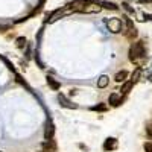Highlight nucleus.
Returning a JSON list of instances; mask_svg holds the SVG:
<instances>
[{
    "instance_id": "f257e3e1",
    "label": "nucleus",
    "mask_w": 152,
    "mask_h": 152,
    "mask_svg": "<svg viewBox=\"0 0 152 152\" xmlns=\"http://www.w3.org/2000/svg\"><path fill=\"white\" fill-rule=\"evenodd\" d=\"M129 59L138 67L143 66V62L146 61V49H145L143 41H137L129 47Z\"/></svg>"
},
{
    "instance_id": "f03ea898",
    "label": "nucleus",
    "mask_w": 152,
    "mask_h": 152,
    "mask_svg": "<svg viewBox=\"0 0 152 152\" xmlns=\"http://www.w3.org/2000/svg\"><path fill=\"white\" fill-rule=\"evenodd\" d=\"M107 26H108V29H110L113 34H119V32L123 31V23H122V20H120V18H116V17L107 20Z\"/></svg>"
},
{
    "instance_id": "7ed1b4c3",
    "label": "nucleus",
    "mask_w": 152,
    "mask_h": 152,
    "mask_svg": "<svg viewBox=\"0 0 152 152\" xmlns=\"http://www.w3.org/2000/svg\"><path fill=\"white\" fill-rule=\"evenodd\" d=\"M123 18L126 21V32H125L126 38H128V40H134V38H137V35H138L137 28L134 26V23H132L131 18H128V17H123Z\"/></svg>"
},
{
    "instance_id": "20e7f679",
    "label": "nucleus",
    "mask_w": 152,
    "mask_h": 152,
    "mask_svg": "<svg viewBox=\"0 0 152 152\" xmlns=\"http://www.w3.org/2000/svg\"><path fill=\"white\" fill-rule=\"evenodd\" d=\"M87 0H75L73 3H70L69 5V8L73 11V12H82L84 11V8L87 6Z\"/></svg>"
},
{
    "instance_id": "39448f33",
    "label": "nucleus",
    "mask_w": 152,
    "mask_h": 152,
    "mask_svg": "<svg viewBox=\"0 0 152 152\" xmlns=\"http://www.w3.org/2000/svg\"><path fill=\"white\" fill-rule=\"evenodd\" d=\"M100 9H102L100 3H91V2H88L82 12H85V14H94V12H99Z\"/></svg>"
},
{
    "instance_id": "423d86ee",
    "label": "nucleus",
    "mask_w": 152,
    "mask_h": 152,
    "mask_svg": "<svg viewBox=\"0 0 152 152\" xmlns=\"http://www.w3.org/2000/svg\"><path fill=\"white\" fill-rule=\"evenodd\" d=\"M104 149L105 151H114V149H117V140H116V138H113V137L107 138L105 143H104Z\"/></svg>"
},
{
    "instance_id": "0eeeda50",
    "label": "nucleus",
    "mask_w": 152,
    "mask_h": 152,
    "mask_svg": "<svg viewBox=\"0 0 152 152\" xmlns=\"http://www.w3.org/2000/svg\"><path fill=\"white\" fill-rule=\"evenodd\" d=\"M58 100H59V104H61L62 107H66V108H78V105L72 104L70 100L64 96V94H58Z\"/></svg>"
},
{
    "instance_id": "6e6552de",
    "label": "nucleus",
    "mask_w": 152,
    "mask_h": 152,
    "mask_svg": "<svg viewBox=\"0 0 152 152\" xmlns=\"http://www.w3.org/2000/svg\"><path fill=\"white\" fill-rule=\"evenodd\" d=\"M53 134H55V126L52 122H49L46 125V132H44V137L47 138V140H52L53 138Z\"/></svg>"
},
{
    "instance_id": "1a4fd4ad",
    "label": "nucleus",
    "mask_w": 152,
    "mask_h": 152,
    "mask_svg": "<svg viewBox=\"0 0 152 152\" xmlns=\"http://www.w3.org/2000/svg\"><path fill=\"white\" fill-rule=\"evenodd\" d=\"M122 102H123V99H122L117 93H113V94L110 96V104H111L113 107H119Z\"/></svg>"
},
{
    "instance_id": "9d476101",
    "label": "nucleus",
    "mask_w": 152,
    "mask_h": 152,
    "mask_svg": "<svg viewBox=\"0 0 152 152\" xmlns=\"http://www.w3.org/2000/svg\"><path fill=\"white\" fill-rule=\"evenodd\" d=\"M140 76H142V69H140V67H137V69L132 72V75H131V81L135 84L138 79H140Z\"/></svg>"
},
{
    "instance_id": "9b49d317",
    "label": "nucleus",
    "mask_w": 152,
    "mask_h": 152,
    "mask_svg": "<svg viewBox=\"0 0 152 152\" xmlns=\"http://www.w3.org/2000/svg\"><path fill=\"white\" fill-rule=\"evenodd\" d=\"M132 85H134V82H132V81H128V82H125V84L122 85V93H123V94H128V93L131 91Z\"/></svg>"
},
{
    "instance_id": "f8f14e48",
    "label": "nucleus",
    "mask_w": 152,
    "mask_h": 152,
    "mask_svg": "<svg viewBox=\"0 0 152 152\" xmlns=\"http://www.w3.org/2000/svg\"><path fill=\"white\" fill-rule=\"evenodd\" d=\"M126 76H128V73H126L125 70H122V72H119L116 76H114V81L116 82H123L126 79Z\"/></svg>"
},
{
    "instance_id": "ddd939ff",
    "label": "nucleus",
    "mask_w": 152,
    "mask_h": 152,
    "mask_svg": "<svg viewBox=\"0 0 152 152\" xmlns=\"http://www.w3.org/2000/svg\"><path fill=\"white\" fill-rule=\"evenodd\" d=\"M100 5H102V8H107V9H111V11L119 9V6L116 3H111V2H100Z\"/></svg>"
},
{
    "instance_id": "4468645a",
    "label": "nucleus",
    "mask_w": 152,
    "mask_h": 152,
    "mask_svg": "<svg viewBox=\"0 0 152 152\" xmlns=\"http://www.w3.org/2000/svg\"><path fill=\"white\" fill-rule=\"evenodd\" d=\"M107 85H108V78L107 76H100L99 81H97V87L99 88H105Z\"/></svg>"
},
{
    "instance_id": "2eb2a0df",
    "label": "nucleus",
    "mask_w": 152,
    "mask_h": 152,
    "mask_svg": "<svg viewBox=\"0 0 152 152\" xmlns=\"http://www.w3.org/2000/svg\"><path fill=\"white\" fill-rule=\"evenodd\" d=\"M47 84H49L50 87H52L53 90H58V88H59V84H58L53 78H50V76H47Z\"/></svg>"
},
{
    "instance_id": "dca6fc26",
    "label": "nucleus",
    "mask_w": 152,
    "mask_h": 152,
    "mask_svg": "<svg viewBox=\"0 0 152 152\" xmlns=\"http://www.w3.org/2000/svg\"><path fill=\"white\" fill-rule=\"evenodd\" d=\"M15 44H17V47H24V44H26V38L24 37H18L17 38V41H15Z\"/></svg>"
},
{
    "instance_id": "f3484780",
    "label": "nucleus",
    "mask_w": 152,
    "mask_h": 152,
    "mask_svg": "<svg viewBox=\"0 0 152 152\" xmlns=\"http://www.w3.org/2000/svg\"><path fill=\"white\" fill-rule=\"evenodd\" d=\"M146 134L152 138V123H146Z\"/></svg>"
},
{
    "instance_id": "a211bd4d",
    "label": "nucleus",
    "mask_w": 152,
    "mask_h": 152,
    "mask_svg": "<svg viewBox=\"0 0 152 152\" xmlns=\"http://www.w3.org/2000/svg\"><path fill=\"white\" fill-rule=\"evenodd\" d=\"M93 110L94 111H107V105H96Z\"/></svg>"
},
{
    "instance_id": "6ab92c4d",
    "label": "nucleus",
    "mask_w": 152,
    "mask_h": 152,
    "mask_svg": "<svg viewBox=\"0 0 152 152\" xmlns=\"http://www.w3.org/2000/svg\"><path fill=\"white\" fill-rule=\"evenodd\" d=\"M145 151L146 152H152V143H145Z\"/></svg>"
},
{
    "instance_id": "aec40b11",
    "label": "nucleus",
    "mask_w": 152,
    "mask_h": 152,
    "mask_svg": "<svg viewBox=\"0 0 152 152\" xmlns=\"http://www.w3.org/2000/svg\"><path fill=\"white\" fill-rule=\"evenodd\" d=\"M123 8L128 11V12H131V14H134V9L132 8H129V5H126V3H123Z\"/></svg>"
},
{
    "instance_id": "412c9836",
    "label": "nucleus",
    "mask_w": 152,
    "mask_h": 152,
    "mask_svg": "<svg viewBox=\"0 0 152 152\" xmlns=\"http://www.w3.org/2000/svg\"><path fill=\"white\" fill-rule=\"evenodd\" d=\"M145 18H148V20H152V15H151V14H145Z\"/></svg>"
}]
</instances>
